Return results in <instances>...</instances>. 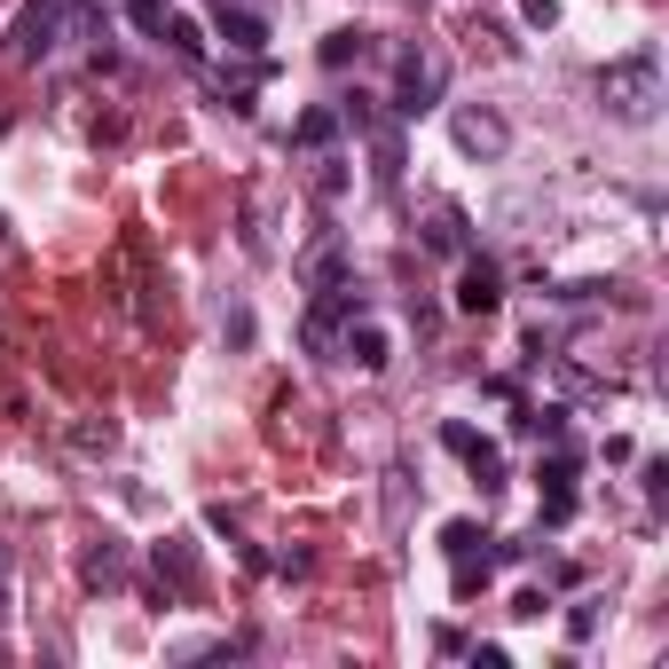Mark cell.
Returning a JSON list of instances; mask_svg holds the SVG:
<instances>
[{
    "label": "cell",
    "mask_w": 669,
    "mask_h": 669,
    "mask_svg": "<svg viewBox=\"0 0 669 669\" xmlns=\"http://www.w3.org/2000/svg\"><path fill=\"white\" fill-rule=\"evenodd\" d=\"M599 103H607L622 126H646V119L661 111V48H653V40L630 48V55H615V63H599Z\"/></svg>",
    "instance_id": "6da1fadb"
},
{
    "label": "cell",
    "mask_w": 669,
    "mask_h": 669,
    "mask_svg": "<svg viewBox=\"0 0 669 669\" xmlns=\"http://www.w3.org/2000/svg\"><path fill=\"white\" fill-rule=\"evenodd\" d=\"M355 315H371V300H363V284H355V276H347V284H323V292H315V307H307V323H300V339L323 355Z\"/></svg>",
    "instance_id": "7a4b0ae2"
},
{
    "label": "cell",
    "mask_w": 669,
    "mask_h": 669,
    "mask_svg": "<svg viewBox=\"0 0 669 669\" xmlns=\"http://www.w3.org/2000/svg\"><path fill=\"white\" fill-rule=\"evenodd\" d=\"M442 88H449V71L434 63V55H402L394 63V119H426V111H442Z\"/></svg>",
    "instance_id": "3957f363"
},
{
    "label": "cell",
    "mask_w": 669,
    "mask_h": 669,
    "mask_svg": "<svg viewBox=\"0 0 669 669\" xmlns=\"http://www.w3.org/2000/svg\"><path fill=\"white\" fill-rule=\"evenodd\" d=\"M9 48H17L24 63H40V55H55V48H63V0H24V17H17V32H9Z\"/></svg>",
    "instance_id": "277c9868"
},
{
    "label": "cell",
    "mask_w": 669,
    "mask_h": 669,
    "mask_svg": "<svg viewBox=\"0 0 669 669\" xmlns=\"http://www.w3.org/2000/svg\"><path fill=\"white\" fill-rule=\"evenodd\" d=\"M496 307H505V268L465 253V268H457V315H496Z\"/></svg>",
    "instance_id": "5b68a950"
},
{
    "label": "cell",
    "mask_w": 669,
    "mask_h": 669,
    "mask_svg": "<svg viewBox=\"0 0 669 669\" xmlns=\"http://www.w3.org/2000/svg\"><path fill=\"white\" fill-rule=\"evenodd\" d=\"M449 134H457V150H465V158H505V150H513V126L496 119V111H473V103L449 119Z\"/></svg>",
    "instance_id": "8992f818"
},
{
    "label": "cell",
    "mask_w": 669,
    "mask_h": 669,
    "mask_svg": "<svg viewBox=\"0 0 669 669\" xmlns=\"http://www.w3.org/2000/svg\"><path fill=\"white\" fill-rule=\"evenodd\" d=\"M442 449H449V457H465V465H473V480H480L488 496L505 488V449H496V442H480L473 426H442Z\"/></svg>",
    "instance_id": "52a82bcc"
},
{
    "label": "cell",
    "mask_w": 669,
    "mask_h": 669,
    "mask_svg": "<svg viewBox=\"0 0 669 669\" xmlns=\"http://www.w3.org/2000/svg\"><path fill=\"white\" fill-rule=\"evenodd\" d=\"M339 347H347V363H355V371H386V363H394V331H386V323H371V315H355V323L339 331Z\"/></svg>",
    "instance_id": "ba28073f"
},
{
    "label": "cell",
    "mask_w": 669,
    "mask_h": 669,
    "mask_svg": "<svg viewBox=\"0 0 669 669\" xmlns=\"http://www.w3.org/2000/svg\"><path fill=\"white\" fill-rule=\"evenodd\" d=\"M221 40H229L236 55H261V48H268V17L244 9V0H229V9H221Z\"/></svg>",
    "instance_id": "9c48e42d"
},
{
    "label": "cell",
    "mask_w": 669,
    "mask_h": 669,
    "mask_svg": "<svg viewBox=\"0 0 669 669\" xmlns=\"http://www.w3.org/2000/svg\"><path fill=\"white\" fill-rule=\"evenodd\" d=\"M79 575H88V582H103V591H119V582H126V544H119V536L88 544V559H79Z\"/></svg>",
    "instance_id": "30bf717a"
},
{
    "label": "cell",
    "mask_w": 669,
    "mask_h": 669,
    "mask_svg": "<svg viewBox=\"0 0 669 669\" xmlns=\"http://www.w3.org/2000/svg\"><path fill=\"white\" fill-rule=\"evenodd\" d=\"M371 158H378V165H371L378 190H394V182H402V126H386V119H378V126H371Z\"/></svg>",
    "instance_id": "8fae6325"
},
{
    "label": "cell",
    "mask_w": 669,
    "mask_h": 669,
    "mask_svg": "<svg viewBox=\"0 0 669 669\" xmlns=\"http://www.w3.org/2000/svg\"><path fill=\"white\" fill-rule=\"evenodd\" d=\"M347 276H355V261L339 253V236H323V244H315V253H307V284L323 292V284H347Z\"/></svg>",
    "instance_id": "7c38bea8"
},
{
    "label": "cell",
    "mask_w": 669,
    "mask_h": 669,
    "mask_svg": "<svg viewBox=\"0 0 669 669\" xmlns=\"http://www.w3.org/2000/svg\"><path fill=\"white\" fill-rule=\"evenodd\" d=\"M315 55H323V71H347V63H363V55H371V32H363V24H347V32H331Z\"/></svg>",
    "instance_id": "4fadbf2b"
},
{
    "label": "cell",
    "mask_w": 669,
    "mask_h": 669,
    "mask_svg": "<svg viewBox=\"0 0 669 669\" xmlns=\"http://www.w3.org/2000/svg\"><path fill=\"white\" fill-rule=\"evenodd\" d=\"M426 244H434V253H457V261H465V253H473V236H465V213H457V205H442V213L426 221Z\"/></svg>",
    "instance_id": "5bb4252c"
},
{
    "label": "cell",
    "mask_w": 669,
    "mask_h": 669,
    "mask_svg": "<svg viewBox=\"0 0 669 669\" xmlns=\"http://www.w3.org/2000/svg\"><path fill=\"white\" fill-rule=\"evenodd\" d=\"M150 559H158V575L174 582V591H190V582H197V559H190V544H182V536H165Z\"/></svg>",
    "instance_id": "9a60e30c"
},
{
    "label": "cell",
    "mask_w": 669,
    "mask_h": 669,
    "mask_svg": "<svg viewBox=\"0 0 669 669\" xmlns=\"http://www.w3.org/2000/svg\"><path fill=\"white\" fill-rule=\"evenodd\" d=\"M158 40H165V48H174L182 63H205V32H197L190 17H165V32H158Z\"/></svg>",
    "instance_id": "2e32d148"
},
{
    "label": "cell",
    "mask_w": 669,
    "mask_h": 669,
    "mask_svg": "<svg viewBox=\"0 0 669 669\" xmlns=\"http://www.w3.org/2000/svg\"><path fill=\"white\" fill-rule=\"evenodd\" d=\"M292 142H300V150H331V142H339V111H307V119L292 126Z\"/></svg>",
    "instance_id": "e0dca14e"
},
{
    "label": "cell",
    "mask_w": 669,
    "mask_h": 669,
    "mask_svg": "<svg viewBox=\"0 0 669 669\" xmlns=\"http://www.w3.org/2000/svg\"><path fill=\"white\" fill-rule=\"evenodd\" d=\"M315 197H323V205L347 197V158H315Z\"/></svg>",
    "instance_id": "ac0fdd59"
},
{
    "label": "cell",
    "mask_w": 669,
    "mask_h": 669,
    "mask_svg": "<svg viewBox=\"0 0 669 669\" xmlns=\"http://www.w3.org/2000/svg\"><path fill=\"white\" fill-rule=\"evenodd\" d=\"M339 126L371 134V126H378V95H363V88H355V95H339Z\"/></svg>",
    "instance_id": "d6986e66"
},
{
    "label": "cell",
    "mask_w": 669,
    "mask_h": 669,
    "mask_svg": "<svg viewBox=\"0 0 669 669\" xmlns=\"http://www.w3.org/2000/svg\"><path fill=\"white\" fill-rule=\"evenodd\" d=\"M607 292H615V284H599V276H582V284H551V300H559V307H599Z\"/></svg>",
    "instance_id": "ffe728a7"
},
{
    "label": "cell",
    "mask_w": 669,
    "mask_h": 669,
    "mask_svg": "<svg viewBox=\"0 0 669 669\" xmlns=\"http://www.w3.org/2000/svg\"><path fill=\"white\" fill-rule=\"evenodd\" d=\"M567 638H575V646H591V638H599V599L567 607Z\"/></svg>",
    "instance_id": "44dd1931"
},
{
    "label": "cell",
    "mask_w": 669,
    "mask_h": 669,
    "mask_svg": "<svg viewBox=\"0 0 669 669\" xmlns=\"http://www.w3.org/2000/svg\"><path fill=\"white\" fill-rule=\"evenodd\" d=\"M165 17H174L165 0H126V24H134V32H165Z\"/></svg>",
    "instance_id": "7402d4cb"
},
{
    "label": "cell",
    "mask_w": 669,
    "mask_h": 669,
    "mask_svg": "<svg viewBox=\"0 0 669 669\" xmlns=\"http://www.w3.org/2000/svg\"><path fill=\"white\" fill-rule=\"evenodd\" d=\"M520 17H528L536 32H551V24H559V9H551V0H520Z\"/></svg>",
    "instance_id": "603a6c76"
},
{
    "label": "cell",
    "mask_w": 669,
    "mask_h": 669,
    "mask_svg": "<svg viewBox=\"0 0 669 669\" xmlns=\"http://www.w3.org/2000/svg\"><path fill=\"white\" fill-rule=\"evenodd\" d=\"M71 442H79V449H111V442H119V426H79Z\"/></svg>",
    "instance_id": "cb8c5ba5"
},
{
    "label": "cell",
    "mask_w": 669,
    "mask_h": 669,
    "mask_svg": "<svg viewBox=\"0 0 669 669\" xmlns=\"http://www.w3.org/2000/svg\"><path fill=\"white\" fill-rule=\"evenodd\" d=\"M213 9H229V0H213Z\"/></svg>",
    "instance_id": "d4e9b609"
}]
</instances>
